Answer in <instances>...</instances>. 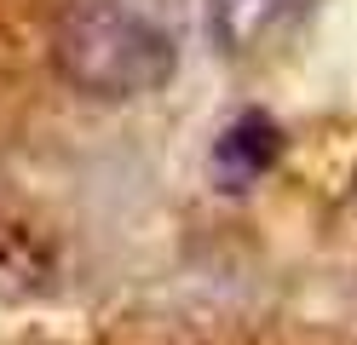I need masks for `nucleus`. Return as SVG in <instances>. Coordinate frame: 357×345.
Masks as SVG:
<instances>
[{
    "label": "nucleus",
    "instance_id": "f257e3e1",
    "mask_svg": "<svg viewBox=\"0 0 357 345\" xmlns=\"http://www.w3.org/2000/svg\"><path fill=\"white\" fill-rule=\"evenodd\" d=\"M58 75L93 98H144L173 75V40L121 0H81L52 35Z\"/></svg>",
    "mask_w": 357,
    "mask_h": 345
},
{
    "label": "nucleus",
    "instance_id": "f03ea898",
    "mask_svg": "<svg viewBox=\"0 0 357 345\" xmlns=\"http://www.w3.org/2000/svg\"><path fill=\"white\" fill-rule=\"evenodd\" d=\"M277 150H282L277 121H271V115H259V109H248V115H236V121L219 132L213 173L225 178V190H242V184H254V178L277 161Z\"/></svg>",
    "mask_w": 357,
    "mask_h": 345
},
{
    "label": "nucleus",
    "instance_id": "7ed1b4c3",
    "mask_svg": "<svg viewBox=\"0 0 357 345\" xmlns=\"http://www.w3.org/2000/svg\"><path fill=\"white\" fill-rule=\"evenodd\" d=\"M305 0H208V29L219 35L225 52H254L277 29H288Z\"/></svg>",
    "mask_w": 357,
    "mask_h": 345
}]
</instances>
